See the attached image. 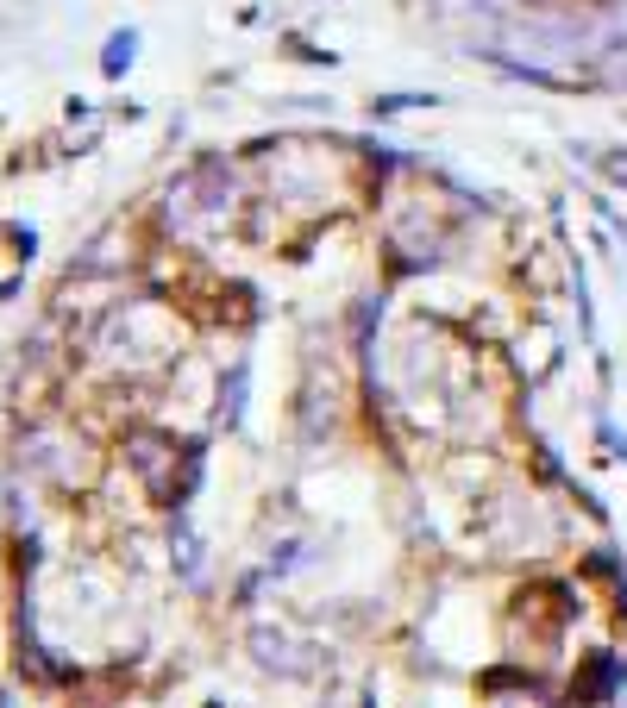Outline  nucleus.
I'll use <instances>...</instances> for the list:
<instances>
[{
    "mask_svg": "<svg viewBox=\"0 0 627 708\" xmlns=\"http://www.w3.org/2000/svg\"><path fill=\"white\" fill-rule=\"evenodd\" d=\"M132 57H138V38H132V32H113V44H107L101 69H107V76H120V69H132Z\"/></svg>",
    "mask_w": 627,
    "mask_h": 708,
    "instance_id": "6",
    "label": "nucleus"
},
{
    "mask_svg": "<svg viewBox=\"0 0 627 708\" xmlns=\"http://www.w3.org/2000/svg\"><path fill=\"white\" fill-rule=\"evenodd\" d=\"M590 88L627 94V0H615V7H609V44H602V63H596Z\"/></svg>",
    "mask_w": 627,
    "mask_h": 708,
    "instance_id": "5",
    "label": "nucleus"
},
{
    "mask_svg": "<svg viewBox=\"0 0 627 708\" xmlns=\"http://www.w3.org/2000/svg\"><path fill=\"white\" fill-rule=\"evenodd\" d=\"M245 652H251V665H258L264 677L276 683H320L327 677V646L314 640L308 627H295V621H251L245 627Z\"/></svg>",
    "mask_w": 627,
    "mask_h": 708,
    "instance_id": "3",
    "label": "nucleus"
},
{
    "mask_svg": "<svg viewBox=\"0 0 627 708\" xmlns=\"http://www.w3.org/2000/svg\"><path fill=\"white\" fill-rule=\"evenodd\" d=\"M621 696H627V652H615V646L577 652V665H571L565 690H559L565 708H615Z\"/></svg>",
    "mask_w": 627,
    "mask_h": 708,
    "instance_id": "4",
    "label": "nucleus"
},
{
    "mask_svg": "<svg viewBox=\"0 0 627 708\" xmlns=\"http://www.w3.org/2000/svg\"><path fill=\"white\" fill-rule=\"evenodd\" d=\"M245 220H251V176L239 151L189 157L157 195V239L182 251L220 245L232 232H245Z\"/></svg>",
    "mask_w": 627,
    "mask_h": 708,
    "instance_id": "2",
    "label": "nucleus"
},
{
    "mask_svg": "<svg viewBox=\"0 0 627 708\" xmlns=\"http://www.w3.org/2000/svg\"><path fill=\"white\" fill-rule=\"evenodd\" d=\"M471 527L483 539V558L490 564H546L571 546V514H565V495L546 489L533 470H496L490 483L471 495Z\"/></svg>",
    "mask_w": 627,
    "mask_h": 708,
    "instance_id": "1",
    "label": "nucleus"
}]
</instances>
